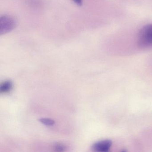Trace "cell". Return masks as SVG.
Listing matches in <instances>:
<instances>
[{"instance_id": "7", "label": "cell", "mask_w": 152, "mask_h": 152, "mask_svg": "<svg viewBox=\"0 0 152 152\" xmlns=\"http://www.w3.org/2000/svg\"><path fill=\"white\" fill-rule=\"evenodd\" d=\"M73 1L78 6H81L82 5V0H73Z\"/></svg>"}, {"instance_id": "3", "label": "cell", "mask_w": 152, "mask_h": 152, "mask_svg": "<svg viewBox=\"0 0 152 152\" xmlns=\"http://www.w3.org/2000/svg\"><path fill=\"white\" fill-rule=\"evenodd\" d=\"M112 143L109 140H104L96 142L92 145V149L96 152H107L112 146Z\"/></svg>"}, {"instance_id": "6", "label": "cell", "mask_w": 152, "mask_h": 152, "mask_svg": "<svg viewBox=\"0 0 152 152\" xmlns=\"http://www.w3.org/2000/svg\"><path fill=\"white\" fill-rule=\"evenodd\" d=\"M65 146L61 143H56L54 145V149L55 151H58V152H62L65 150Z\"/></svg>"}, {"instance_id": "4", "label": "cell", "mask_w": 152, "mask_h": 152, "mask_svg": "<svg viewBox=\"0 0 152 152\" xmlns=\"http://www.w3.org/2000/svg\"><path fill=\"white\" fill-rule=\"evenodd\" d=\"M13 87V83L10 80H7L1 83L0 86V91L1 93H7L11 90Z\"/></svg>"}, {"instance_id": "1", "label": "cell", "mask_w": 152, "mask_h": 152, "mask_svg": "<svg viewBox=\"0 0 152 152\" xmlns=\"http://www.w3.org/2000/svg\"><path fill=\"white\" fill-rule=\"evenodd\" d=\"M137 43L140 47L152 46V24L144 26L137 35Z\"/></svg>"}, {"instance_id": "5", "label": "cell", "mask_w": 152, "mask_h": 152, "mask_svg": "<svg viewBox=\"0 0 152 152\" xmlns=\"http://www.w3.org/2000/svg\"><path fill=\"white\" fill-rule=\"evenodd\" d=\"M39 121L44 125L47 126H52L55 124V121L50 118H41Z\"/></svg>"}, {"instance_id": "2", "label": "cell", "mask_w": 152, "mask_h": 152, "mask_svg": "<svg viewBox=\"0 0 152 152\" xmlns=\"http://www.w3.org/2000/svg\"><path fill=\"white\" fill-rule=\"evenodd\" d=\"M16 26L15 20L12 17L3 15L0 18V34H6L13 31Z\"/></svg>"}]
</instances>
